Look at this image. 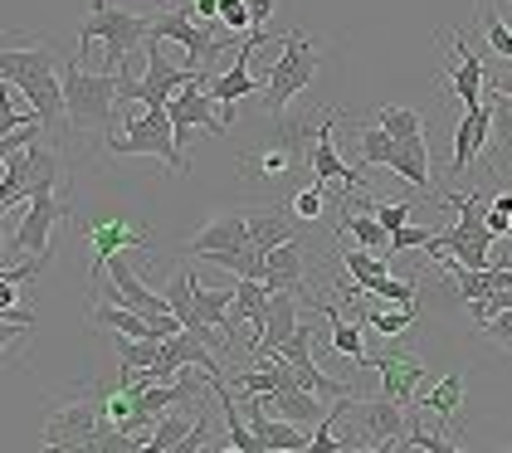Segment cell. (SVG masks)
<instances>
[{"label": "cell", "instance_id": "cell-13", "mask_svg": "<svg viewBox=\"0 0 512 453\" xmlns=\"http://www.w3.org/2000/svg\"><path fill=\"white\" fill-rule=\"evenodd\" d=\"M361 366H376L381 371V395H391L400 405H415L420 395V380H425V356L420 351H410V346H381V351H366V361Z\"/></svg>", "mask_w": 512, "mask_h": 453}, {"label": "cell", "instance_id": "cell-8", "mask_svg": "<svg viewBox=\"0 0 512 453\" xmlns=\"http://www.w3.org/2000/svg\"><path fill=\"white\" fill-rule=\"evenodd\" d=\"M147 74L142 78H132V74H122L118 83V103H147V108H166L191 78H196V69H181V64H171L166 54H161V39L152 35L147 44Z\"/></svg>", "mask_w": 512, "mask_h": 453}, {"label": "cell", "instance_id": "cell-41", "mask_svg": "<svg viewBox=\"0 0 512 453\" xmlns=\"http://www.w3.org/2000/svg\"><path fill=\"white\" fill-rule=\"evenodd\" d=\"M483 332H488V341H498L503 351H512V307H508V312H498Z\"/></svg>", "mask_w": 512, "mask_h": 453}, {"label": "cell", "instance_id": "cell-29", "mask_svg": "<svg viewBox=\"0 0 512 453\" xmlns=\"http://www.w3.org/2000/svg\"><path fill=\"white\" fill-rule=\"evenodd\" d=\"M395 449L459 453V449H464V444H459V439H444V429H439V434H434V429H425V424H420V419H410V424H405V434H400V439H391V453H395Z\"/></svg>", "mask_w": 512, "mask_h": 453}, {"label": "cell", "instance_id": "cell-42", "mask_svg": "<svg viewBox=\"0 0 512 453\" xmlns=\"http://www.w3.org/2000/svg\"><path fill=\"white\" fill-rule=\"evenodd\" d=\"M249 15H254V25H264L274 15V0H249Z\"/></svg>", "mask_w": 512, "mask_h": 453}, {"label": "cell", "instance_id": "cell-20", "mask_svg": "<svg viewBox=\"0 0 512 453\" xmlns=\"http://www.w3.org/2000/svg\"><path fill=\"white\" fill-rule=\"evenodd\" d=\"M303 322H298V293H288V288H274V307H269V322H264V337L249 346V356L259 361V356H278L283 351V341L293 337Z\"/></svg>", "mask_w": 512, "mask_h": 453}, {"label": "cell", "instance_id": "cell-38", "mask_svg": "<svg viewBox=\"0 0 512 453\" xmlns=\"http://www.w3.org/2000/svg\"><path fill=\"white\" fill-rule=\"evenodd\" d=\"M49 268V254H35V259H25V264H5L0 268V278L5 283H15V288H30L35 283V273H44Z\"/></svg>", "mask_w": 512, "mask_h": 453}, {"label": "cell", "instance_id": "cell-12", "mask_svg": "<svg viewBox=\"0 0 512 453\" xmlns=\"http://www.w3.org/2000/svg\"><path fill=\"white\" fill-rule=\"evenodd\" d=\"M103 385H98V395L93 400H74V405H64V410H54V415L44 419V449H64V453H93V439H98V429H103Z\"/></svg>", "mask_w": 512, "mask_h": 453}, {"label": "cell", "instance_id": "cell-32", "mask_svg": "<svg viewBox=\"0 0 512 453\" xmlns=\"http://www.w3.org/2000/svg\"><path fill=\"white\" fill-rule=\"evenodd\" d=\"M196 293H200L196 273H191V268H176V273H171V288H166V302H171V312H176L181 322L196 312Z\"/></svg>", "mask_w": 512, "mask_h": 453}, {"label": "cell", "instance_id": "cell-1", "mask_svg": "<svg viewBox=\"0 0 512 453\" xmlns=\"http://www.w3.org/2000/svg\"><path fill=\"white\" fill-rule=\"evenodd\" d=\"M327 113H332V108H313L308 117L269 113L274 117L269 137L254 151H239V181L249 190H259V195L283 190L293 181L298 161H313V142H317V132H322V122H327Z\"/></svg>", "mask_w": 512, "mask_h": 453}, {"label": "cell", "instance_id": "cell-11", "mask_svg": "<svg viewBox=\"0 0 512 453\" xmlns=\"http://www.w3.org/2000/svg\"><path fill=\"white\" fill-rule=\"evenodd\" d=\"M152 35H157V39H171V44H181V49H186V69H215V59L230 49V44L215 35L210 25L200 30V25H196V10H191V5L157 10V15H152Z\"/></svg>", "mask_w": 512, "mask_h": 453}, {"label": "cell", "instance_id": "cell-34", "mask_svg": "<svg viewBox=\"0 0 512 453\" xmlns=\"http://www.w3.org/2000/svg\"><path fill=\"white\" fill-rule=\"evenodd\" d=\"M376 122H381V127H386V132H391L395 142H400V137H420V132H425V117L415 113V108H381V113H376Z\"/></svg>", "mask_w": 512, "mask_h": 453}, {"label": "cell", "instance_id": "cell-17", "mask_svg": "<svg viewBox=\"0 0 512 453\" xmlns=\"http://www.w3.org/2000/svg\"><path fill=\"white\" fill-rule=\"evenodd\" d=\"M449 39H454V49H459V69H439V83H449L464 108H483V103H488V98H483V93H488V64L473 54L464 35H449Z\"/></svg>", "mask_w": 512, "mask_h": 453}, {"label": "cell", "instance_id": "cell-30", "mask_svg": "<svg viewBox=\"0 0 512 453\" xmlns=\"http://www.w3.org/2000/svg\"><path fill=\"white\" fill-rule=\"evenodd\" d=\"M196 410H200V405H196ZM191 429H196V415H176V410H166V415L157 419V429H152V444H147V449H152V453L181 449Z\"/></svg>", "mask_w": 512, "mask_h": 453}, {"label": "cell", "instance_id": "cell-9", "mask_svg": "<svg viewBox=\"0 0 512 453\" xmlns=\"http://www.w3.org/2000/svg\"><path fill=\"white\" fill-rule=\"evenodd\" d=\"M64 176V171H59ZM59 176H49L35 186L30 195V215H25V225L15 229V239H10V254H20V259H35V254H54L49 249V234L59 220H69V200H64V190H59Z\"/></svg>", "mask_w": 512, "mask_h": 453}, {"label": "cell", "instance_id": "cell-45", "mask_svg": "<svg viewBox=\"0 0 512 453\" xmlns=\"http://www.w3.org/2000/svg\"><path fill=\"white\" fill-rule=\"evenodd\" d=\"M508 64H512V59H508Z\"/></svg>", "mask_w": 512, "mask_h": 453}, {"label": "cell", "instance_id": "cell-25", "mask_svg": "<svg viewBox=\"0 0 512 453\" xmlns=\"http://www.w3.org/2000/svg\"><path fill=\"white\" fill-rule=\"evenodd\" d=\"M459 405H464V376H459V371L439 376L430 390L420 395V410L439 419V429H449V424L459 419Z\"/></svg>", "mask_w": 512, "mask_h": 453}, {"label": "cell", "instance_id": "cell-22", "mask_svg": "<svg viewBox=\"0 0 512 453\" xmlns=\"http://www.w3.org/2000/svg\"><path fill=\"white\" fill-rule=\"evenodd\" d=\"M249 244V215H239V210H230V215H220L215 225H205L186 244V254H196V259H205V254H225V249H244Z\"/></svg>", "mask_w": 512, "mask_h": 453}, {"label": "cell", "instance_id": "cell-15", "mask_svg": "<svg viewBox=\"0 0 512 453\" xmlns=\"http://www.w3.org/2000/svg\"><path fill=\"white\" fill-rule=\"evenodd\" d=\"M59 171H64V161L44 147H25V151H15V156H5V181H0V205H5V215H10V205L30 200L35 186L49 181V176H59Z\"/></svg>", "mask_w": 512, "mask_h": 453}, {"label": "cell", "instance_id": "cell-37", "mask_svg": "<svg viewBox=\"0 0 512 453\" xmlns=\"http://www.w3.org/2000/svg\"><path fill=\"white\" fill-rule=\"evenodd\" d=\"M0 317H5V332H0L5 356H20V351H25V332L35 327V317H30L25 307H10V312H0Z\"/></svg>", "mask_w": 512, "mask_h": 453}, {"label": "cell", "instance_id": "cell-24", "mask_svg": "<svg viewBox=\"0 0 512 453\" xmlns=\"http://www.w3.org/2000/svg\"><path fill=\"white\" fill-rule=\"evenodd\" d=\"M269 307H274V288H269L264 278H239V293H235V322H249V327H254V341L264 337ZM254 341H249V346H254Z\"/></svg>", "mask_w": 512, "mask_h": 453}, {"label": "cell", "instance_id": "cell-26", "mask_svg": "<svg viewBox=\"0 0 512 453\" xmlns=\"http://www.w3.org/2000/svg\"><path fill=\"white\" fill-rule=\"evenodd\" d=\"M391 171L400 181H410L415 190H430V142H425V132L420 137H400V151H395Z\"/></svg>", "mask_w": 512, "mask_h": 453}, {"label": "cell", "instance_id": "cell-5", "mask_svg": "<svg viewBox=\"0 0 512 453\" xmlns=\"http://www.w3.org/2000/svg\"><path fill=\"white\" fill-rule=\"evenodd\" d=\"M83 244H88V302L98 298V278L108 273L113 254L122 249H152V225L127 220V215H88L83 220Z\"/></svg>", "mask_w": 512, "mask_h": 453}, {"label": "cell", "instance_id": "cell-39", "mask_svg": "<svg viewBox=\"0 0 512 453\" xmlns=\"http://www.w3.org/2000/svg\"><path fill=\"white\" fill-rule=\"evenodd\" d=\"M439 229H420V225H400L391 234V249H425Z\"/></svg>", "mask_w": 512, "mask_h": 453}, {"label": "cell", "instance_id": "cell-35", "mask_svg": "<svg viewBox=\"0 0 512 453\" xmlns=\"http://www.w3.org/2000/svg\"><path fill=\"white\" fill-rule=\"evenodd\" d=\"M288 205H293V215H298L303 225H313V220H322V210L332 205V195H327V186H322V181H313V186L298 190Z\"/></svg>", "mask_w": 512, "mask_h": 453}, {"label": "cell", "instance_id": "cell-14", "mask_svg": "<svg viewBox=\"0 0 512 453\" xmlns=\"http://www.w3.org/2000/svg\"><path fill=\"white\" fill-rule=\"evenodd\" d=\"M488 108H493V132L483 147V186L508 190L512 186V93L488 88Z\"/></svg>", "mask_w": 512, "mask_h": 453}, {"label": "cell", "instance_id": "cell-31", "mask_svg": "<svg viewBox=\"0 0 512 453\" xmlns=\"http://www.w3.org/2000/svg\"><path fill=\"white\" fill-rule=\"evenodd\" d=\"M118 356H122V376L147 371V366L161 361V341L157 337H118Z\"/></svg>", "mask_w": 512, "mask_h": 453}, {"label": "cell", "instance_id": "cell-4", "mask_svg": "<svg viewBox=\"0 0 512 453\" xmlns=\"http://www.w3.org/2000/svg\"><path fill=\"white\" fill-rule=\"evenodd\" d=\"M118 83L122 74H88L79 54L64 59V103H69V127L79 132H108L113 108H118Z\"/></svg>", "mask_w": 512, "mask_h": 453}, {"label": "cell", "instance_id": "cell-27", "mask_svg": "<svg viewBox=\"0 0 512 453\" xmlns=\"http://www.w3.org/2000/svg\"><path fill=\"white\" fill-rule=\"evenodd\" d=\"M220 415H225V444L235 453H264V444H259V434L239 419V405H235V395H230V380H220Z\"/></svg>", "mask_w": 512, "mask_h": 453}, {"label": "cell", "instance_id": "cell-10", "mask_svg": "<svg viewBox=\"0 0 512 453\" xmlns=\"http://www.w3.org/2000/svg\"><path fill=\"white\" fill-rule=\"evenodd\" d=\"M405 434V405L381 395V400H352V434L342 439V453H391V439Z\"/></svg>", "mask_w": 512, "mask_h": 453}, {"label": "cell", "instance_id": "cell-36", "mask_svg": "<svg viewBox=\"0 0 512 453\" xmlns=\"http://www.w3.org/2000/svg\"><path fill=\"white\" fill-rule=\"evenodd\" d=\"M44 127H49V122H44L40 113L30 117V122H20V127H10V132H0V161H5V156H15V151H25V147H35V142H40V132Z\"/></svg>", "mask_w": 512, "mask_h": 453}, {"label": "cell", "instance_id": "cell-18", "mask_svg": "<svg viewBox=\"0 0 512 453\" xmlns=\"http://www.w3.org/2000/svg\"><path fill=\"white\" fill-rule=\"evenodd\" d=\"M337 108L327 113V122H322V132H317V142H313V181H337V186H347V190H356V186H366V166H347L342 156H337V147H332V122H337Z\"/></svg>", "mask_w": 512, "mask_h": 453}, {"label": "cell", "instance_id": "cell-16", "mask_svg": "<svg viewBox=\"0 0 512 453\" xmlns=\"http://www.w3.org/2000/svg\"><path fill=\"white\" fill-rule=\"evenodd\" d=\"M269 288H288V293H298L303 302H313L317 293L308 288V239L298 234V239H288V244H278L269 249V278H264Z\"/></svg>", "mask_w": 512, "mask_h": 453}, {"label": "cell", "instance_id": "cell-44", "mask_svg": "<svg viewBox=\"0 0 512 453\" xmlns=\"http://www.w3.org/2000/svg\"><path fill=\"white\" fill-rule=\"evenodd\" d=\"M161 5H166V0H132V10H147V15H157Z\"/></svg>", "mask_w": 512, "mask_h": 453}, {"label": "cell", "instance_id": "cell-46", "mask_svg": "<svg viewBox=\"0 0 512 453\" xmlns=\"http://www.w3.org/2000/svg\"><path fill=\"white\" fill-rule=\"evenodd\" d=\"M508 5H512V0H508Z\"/></svg>", "mask_w": 512, "mask_h": 453}, {"label": "cell", "instance_id": "cell-43", "mask_svg": "<svg viewBox=\"0 0 512 453\" xmlns=\"http://www.w3.org/2000/svg\"><path fill=\"white\" fill-rule=\"evenodd\" d=\"M10 307H15V283L0 278V312H10Z\"/></svg>", "mask_w": 512, "mask_h": 453}, {"label": "cell", "instance_id": "cell-21", "mask_svg": "<svg viewBox=\"0 0 512 453\" xmlns=\"http://www.w3.org/2000/svg\"><path fill=\"white\" fill-rule=\"evenodd\" d=\"M488 132H493V108L483 103V108H469L464 122H459V132H454V161H449V176H464L473 161H478V151L488 147Z\"/></svg>", "mask_w": 512, "mask_h": 453}, {"label": "cell", "instance_id": "cell-19", "mask_svg": "<svg viewBox=\"0 0 512 453\" xmlns=\"http://www.w3.org/2000/svg\"><path fill=\"white\" fill-rule=\"evenodd\" d=\"M249 215V244L254 249H278V244H288V239H298V215H293V205H259V210H244Z\"/></svg>", "mask_w": 512, "mask_h": 453}, {"label": "cell", "instance_id": "cell-33", "mask_svg": "<svg viewBox=\"0 0 512 453\" xmlns=\"http://www.w3.org/2000/svg\"><path fill=\"white\" fill-rule=\"evenodd\" d=\"M483 39H488V49L498 54V59H512V30L508 20H503V5H483Z\"/></svg>", "mask_w": 512, "mask_h": 453}, {"label": "cell", "instance_id": "cell-7", "mask_svg": "<svg viewBox=\"0 0 512 453\" xmlns=\"http://www.w3.org/2000/svg\"><path fill=\"white\" fill-rule=\"evenodd\" d=\"M108 151L118 156H161L171 171H186V151L176 142L171 108H147L142 117H127V132H108Z\"/></svg>", "mask_w": 512, "mask_h": 453}, {"label": "cell", "instance_id": "cell-28", "mask_svg": "<svg viewBox=\"0 0 512 453\" xmlns=\"http://www.w3.org/2000/svg\"><path fill=\"white\" fill-rule=\"evenodd\" d=\"M395 151H400V142H395L381 122L356 127V161H361V166H391Z\"/></svg>", "mask_w": 512, "mask_h": 453}, {"label": "cell", "instance_id": "cell-2", "mask_svg": "<svg viewBox=\"0 0 512 453\" xmlns=\"http://www.w3.org/2000/svg\"><path fill=\"white\" fill-rule=\"evenodd\" d=\"M64 49L49 39V44H30V49H20V44H5V54H0V78L15 88V93H25L30 98V108L49 122V127H64L69 122V103H64Z\"/></svg>", "mask_w": 512, "mask_h": 453}, {"label": "cell", "instance_id": "cell-6", "mask_svg": "<svg viewBox=\"0 0 512 453\" xmlns=\"http://www.w3.org/2000/svg\"><path fill=\"white\" fill-rule=\"evenodd\" d=\"M322 69V54L303 30H283V54L278 64L264 74V113H288V103L308 88Z\"/></svg>", "mask_w": 512, "mask_h": 453}, {"label": "cell", "instance_id": "cell-23", "mask_svg": "<svg viewBox=\"0 0 512 453\" xmlns=\"http://www.w3.org/2000/svg\"><path fill=\"white\" fill-rule=\"evenodd\" d=\"M254 88H264V83L249 74V59H244V54H235L230 74H220L215 83H210V93H215V103H220V122H225V127L235 122V103H239V98H249Z\"/></svg>", "mask_w": 512, "mask_h": 453}, {"label": "cell", "instance_id": "cell-3", "mask_svg": "<svg viewBox=\"0 0 512 453\" xmlns=\"http://www.w3.org/2000/svg\"><path fill=\"white\" fill-rule=\"evenodd\" d=\"M152 39V15L147 10H127L113 0H88V20L79 25V49L88 44H103V69L122 74L127 54L142 49Z\"/></svg>", "mask_w": 512, "mask_h": 453}, {"label": "cell", "instance_id": "cell-40", "mask_svg": "<svg viewBox=\"0 0 512 453\" xmlns=\"http://www.w3.org/2000/svg\"><path fill=\"white\" fill-rule=\"evenodd\" d=\"M483 220H488V229H493V239H512V210H503V205H493V200H488Z\"/></svg>", "mask_w": 512, "mask_h": 453}]
</instances>
